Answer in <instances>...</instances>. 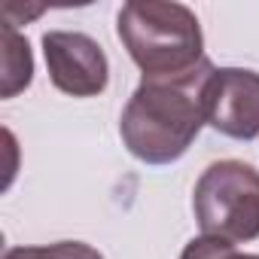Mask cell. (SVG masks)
Returning <instances> with one entry per match:
<instances>
[{
	"label": "cell",
	"instance_id": "cell-1",
	"mask_svg": "<svg viewBox=\"0 0 259 259\" xmlns=\"http://www.w3.org/2000/svg\"><path fill=\"white\" fill-rule=\"evenodd\" d=\"M213 70L210 58H204L177 76H144L119 119L125 150L144 165L177 162L204 125V85Z\"/></svg>",
	"mask_w": 259,
	"mask_h": 259
},
{
	"label": "cell",
	"instance_id": "cell-2",
	"mask_svg": "<svg viewBox=\"0 0 259 259\" xmlns=\"http://www.w3.org/2000/svg\"><path fill=\"white\" fill-rule=\"evenodd\" d=\"M116 34L147 79L186 73L207 58L201 25L183 4L132 0L116 16Z\"/></svg>",
	"mask_w": 259,
	"mask_h": 259
},
{
	"label": "cell",
	"instance_id": "cell-3",
	"mask_svg": "<svg viewBox=\"0 0 259 259\" xmlns=\"http://www.w3.org/2000/svg\"><path fill=\"white\" fill-rule=\"evenodd\" d=\"M192 210L201 235L229 244L259 238V171L238 159L213 162L201 171Z\"/></svg>",
	"mask_w": 259,
	"mask_h": 259
},
{
	"label": "cell",
	"instance_id": "cell-4",
	"mask_svg": "<svg viewBox=\"0 0 259 259\" xmlns=\"http://www.w3.org/2000/svg\"><path fill=\"white\" fill-rule=\"evenodd\" d=\"M43 58L52 85L70 98H95L110 82V61L101 43L82 31H46Z\"/></svg>",
	"mask_w": 259,
	"mask_h": 259
},
{
	"label": "cell",
	"instance_id": "cell-5",
	"mask_svg": "<svg viewBox=\"0 0 259 259\" xmlns=\"http://www.w3.org/2000/svg\"><path fill=\"white\" fill-rule=\"evenodd\" d=\"M204 122L226 138L253 141L259 135V73L217 67L204 85Z\"/></svg>",
	"mask_w": 259,
	"mask_h": 259
},
{
	"label": "cell",
	"instance_id": "cell-6",
	"mask_svg": "<svg viewBox=\"0 0 259 259\" xmlns=\"http://www.w3.org/2000/svg\"><path fill=\"white\" fill-rule=\"evenodd\" d=\"M4 40H7V49H4V98H13V95H19L22 89L31 85L34 58H31L28 40L19 37L13 25L4 28Z\"/></svg>",
	"mask_w": 259,
	"mask_h": 259
},
{
	"label": "cell",
	"instance_id": "cell-7",
	"mask_svg": "<svg viewBox=\"0 0 259 259\" xmlns=\"http://www.w3.org/2000/svg\"><path fill=\"white\" fill-rule=\"evenodd\" d=\"M4 259H104V256L92 244L58 241V244H40V247H13L4 253Z\"/></svg>",
	"mask_w": 259,
	"mask_h": 259
},
{
	"label": "cell",
	"instance_id": "cell-8",
	"mask_svg": "<svg viewBox=\"0 0 259 259\" xmlns=\"http://www.w3.org/2000/svg\"><path fill=\"white\" fill-rule=\"evenodd\" d=\"M180 259H259V256H256V253H241V250H238L235 244H229V241L201 235V238H192V241L183 247Z\"/></svg>",
	"mask_w": 259,
	"mask_h": 259
}]
</instances>
